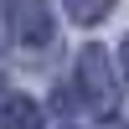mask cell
<instances>
[{
  "label": "cell",
  "instance_id": "obj_1",
  "mask_svg": "<svg viewBox=\"0 0 129 129\" xmlns=\"http://www.w3.org/2000/svg\"><path fill=\"white\" fill-rule=\"evenodd\" d=\"M78 93L93 109H114L119 103V83H114V67L103 57V47H83V57H78Z\"/></svg>",
  "mask_w": 129,
  "mask_h": 129
},
{
  "label": "cell",
  "instance_id": "obj_2",
  "mask_svg": "<svg viewBox=\"0 0 129 129\" xmlns=\"http://www.w3.org/2000/svg\"><path fill=\"white\" fill-rule=\"evenodd\" d=\"M5 21L16 31V41H26V47L52 41V10H47V0H5Z\"/></svg>",
  "mask_w": 129,
  "mask_h": 129
},
{
  "label": "cell",
  "instance_id": "obj_3",
  "mask_svg": "<svg viewBox=\"0 0 129 129\" xmlns=\"http://www.w3.org/2000/svg\"><path fill=\"white\" fill-rule=\"evenodd\" d=\"M0 129H41V109L31 98H10L5 103V124Z\"/></svg>",
  "mask_w": 129,
  "mask_h": 129
},
{
  "label": "cell",
  "instance_id": "obj_4",
  "mask_svg": "<svg viewBox=\"0 0 129 129\" xmlns=\"http://www.w3.org/2000/svg\"><path fill=\"white\" fill-rule=\"evenodd\" d=\"M62 5H67L72 21H83V26H88V21H103V16H109L114 0H62Z\"/></svg>",
  "mask_w": 129,
  "mask_h": 129
},
{
  "label": "cell",
  "instance_id": "obj_5",
  "mask_svg": "<svg viewBox=\"0 0 129 129\" xmlns=\"http://www.w3.org/2000/svg\"><path fill=\"white\" fill-rule=\"evenodd\" d=\"M124 78H129V41H124Z\"/></svg>",
  "mask_w": 129,
  "mask_h": 129
}]
</instances>
